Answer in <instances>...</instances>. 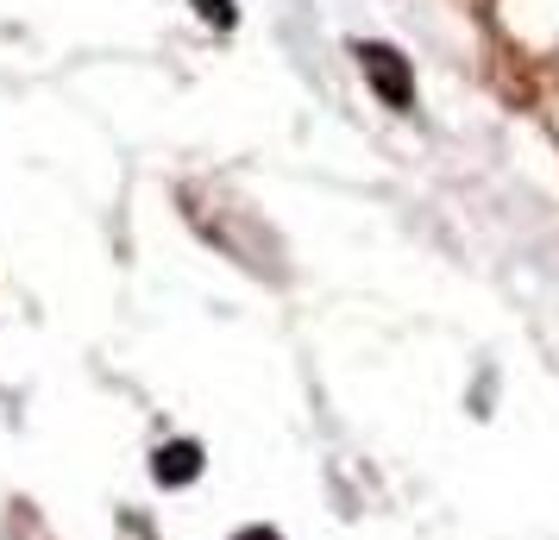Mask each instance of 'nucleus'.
Returning <instances> with one entry per match:
<instances>
[{
    "label": "nucleus",
    "mask_w": 559,
    "mask_h": 540,
    "mask_svg": "<svg viewBox=\"0 0 559 540\" xmlns=\"http://www.w3.org/2000/svg\"><path fill=\"white\" fill-rule=\"evenodd\" d=\"M358 70L371 76V88L383 95V107L390 113H408L415 107V82H408V63L390 45H358Z\"/></svg>",
    "instance_id": "1"
},
{
    "label": "nucleus",
    "mask_w": 559,
    "mask_h": 540,
    "mask_svg": "<svg viewBox=\"0 0 559 540\" xmlns=\"http://www.w3.org/2000/svg\"><path fill=\"white\" fill-rule=\"evenodd\" d=\"M152 471H157V484H195L202 478V446L195 440H170V446H157Z\"/></svg>",
    "instance_id": "2"
},
{
    "label": "nucleus",
    "mask_w": 559,
    "mask_h": 540,
    "mask_svg": "<svg viewBox=\"0 0 559 540\" xmlns=\"http://www.w3.org/2000/svg\"><path fill=\"white\" fill-rule=\"evenodd\" d=\"M202 7V20H221V26H233V0H195Z\"/></svg>",
    "instance_id": "3"
},
{
    "label": "nucleus",
    "mask_w": 559,
    "mask_h": 540,
    "mask_svg": "<svg viewBox=\"0 0 559 540\" xmlns=\"http://www.w3.org/2000/svg\"><path fill=\"white\" fill-rule=\"evenodd\" d=\"M233 540H283V535H277V528H239Z\"/></svg>",
    "instance_id": "4"
}]
</instances>
